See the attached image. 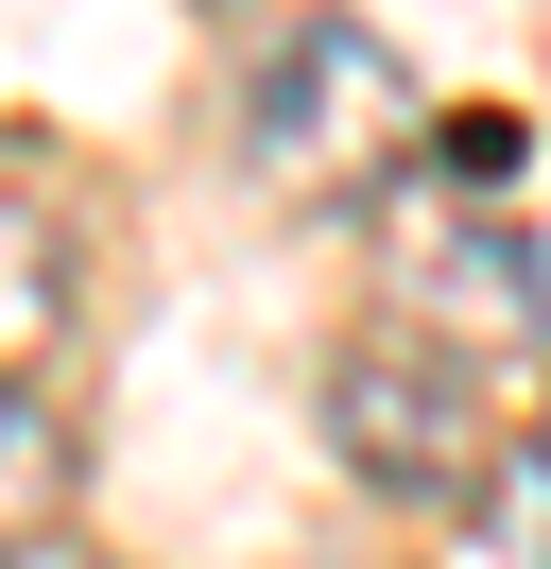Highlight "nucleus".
Returning a JSON list of instances; mask_svg holds the SVG:
<instances>
[{
    "mask_svg": "<svg viewBox=\"0 0 551 569\" xmlns=\"http://www.w3.org/2000/svg\"><path fill=\"white\" fill-rule=\"evenodd\" d=\"M413 139H431V104H413L397 36H362V18H293V36L241 70V173L276 190V208H344V190H397Z\"/></svg>",
    "mask_w": 551,
    "mask_h": 569,
    "instance_id": "nucleus-1",
    "label": "nucleus"
},
{
    "mask_svg": "<svg viewBox=\"0 0 551 569\" xmlns=\"http://www.w3.org/2000/svg\"><path fill=\"white\" fill-rule=\"evenodd\" d=\"M328 431H344V466H362L379 500H413V518H465V500H482V466L517 449V380L379 311L362 346L328 362Z\"/></svg>",
    "mask_w": 551,
    "mask_h": 569,
    "instance_id": "nucleus-2",
    "label": "nucleus"
},
{
    "mask_svg": "<svg viewBox=\"0 0 551 569\" xmlns=\"http://www.w3.org/2000/svg\"><path fill=\"white\" fill-rule=\"evenodd\" d=\"M87 293V242H69V190L34 156H0V380H34V346L69 328Z\"/></svg>",
    "mask_w": 551,
    "mask_h": 569,
    "instance_id": "nucleus-3",
    "label": "nucleus"
},
{
    "mask_svg": "<svg viewBox=\"0 0 551 569\" xmlns=\"http://www.w3.org/2000/svg\"><path fill=\"white\" fill-rule=\"evenodd\" d=\"M448 569H551V397L517 415V449L482 466V500L448 518Z\"/></svg>",
    "mask_w": 551,
    "mask_h": 569,
    "instance_id": "nucleus-4",
    "label": "nucleus"
},
{
    "mask_svg": "<svg viewBox=\"0 0 551 569\" xmlns=\"http://www.w3.org/2000/svg\"><path fill=\"white\" fill-rule=\"evenodd\" d=\"M34 535H69V415L34 380H0V569H18Z\"/></svg>",
    "mask_w": 551,
    "mask_h": 569,
    "instance_id": "nucleus-5",
    "label": "nucleus"
},
{
    "mask_svg": "<svg viewBox=\"0 0 551 569\" xmlns=\"http://www.w3.org/2000/svg\"><path fill=\"white\" fill-rule=\"evenodd\" d=\"M18 569H103V552H69V535H34V552H18Z\"/></svg>",
    "mask_w": 551,
    "mask_h": 569,
    "instance_id": "nucleus-6",
    "label": "nucleus"
}]
</instances>
